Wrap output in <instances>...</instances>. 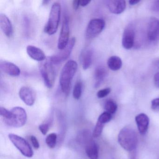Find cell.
I'll use <instances>...</instances> for the list:
<instances>
[{
  "label": "cell",
  "mask_w": 159,
  "mask_h": 159,
  "mask_svg": "<svg viewBox=\"0 0 159 159\" xmlns=\"http://www.w3.org/2000/svg\"><path fill=\"white\" fill-rule=\"evenodd\" d=\"M78 69V64L74 60L68 61L62 69L59 79L61 91L66 95L70 93L71 83Z\"/></svg>",
  "instance_id": "cell-1"
},
{
  "label": "cell",
  "mask_w": 159,
  "mask_h": 159,
  "mask_svg": "<svg viewBox=\"0 0 159 159\" xmlns=\"http://www.w3.org/2000/svg\"><path fill=\"white\" fill-rule=\"evenodd\" d=\"M118 141L124 149L131 151L136 147L137 136L134 129L125 127L120 131L118 135Z\"/></svg>",
  "instance_id": "cell-2"
},
{
  "label": "cell",
  "mask_w": 159,
  "mask_h": 159,
  "mask_svg": "<svg viewBox=\"0 0 159 159\" xmlns=\"http://www.w3.org/2000/svg\"><path fill=\"white\" fill-rule=\"evenodd\" d=\"M61 6L60 3L55 2L52 5L49 19L44 28V31L49 35H52L57 31L60 22Z\"/></svg>",
  "instance_id": "cell-3"
},
{
  "label": "cell",
  "mask_w": 159,
  "mask_h": 159,
  "mask_svg": "<svg viewBox=\"0 0 159 159\" xmlns=\"http://www.w3.org/2000/svg\"><path fill=\"white\" fill-rule=\"evenodd\" d=\"M54 66L50 57L41 62L39 64L40 71L44 84L49 89L53 87L55 82L56 71Z\"/></svg>",
  "instance_id": "cell-4"
},
{
  "label": "cell",
  "mask_w": 159,
  "mask_h": 159,
  "mask_svg": "<svg viewBox=\"0 0 159 159\" xmlns=\"http://www.w3.org/2000/svg\"><path fill=\"white\" fill-rule=\"evenodd\" d=\"M9 138L14 145L20 151L22 154L28 158L33 156V150L26 140L15 134H9Z\"/></svg>",
  "instance_id": "cell-5"
},
{
  "label": "cell",
  "mask_w": 159,
  "mask_h": 159,
  "mask_svg": "<svg viewBox=\"0 0 159 159\" xmlns=\"http://www.w3.org/2000/svg\"><path fill=\"white\" fill-rule=\"evenodd\" d=\"M13 113V117L10 120L5 121L8 125L12 127H22L25 124L27 119L26 112L23 108L17 107H14L11 110Z\"/></svg>",
  "instance_id": "cell-6"
},
{
  "label": "cell",
  "mask_w": 159,
  "mask_h": 159,
  "mask_svg": "<svg viewBox=\"0 0 159 159\" xmlns=\"http://www.w3.org/2000/svg\"><path fill=\"white\" fill-rule=\"evenodd\" d=\"M105 25L106 23L103 19L94 18L91 20L86 28L85 32L86 39L91 40L98 36L103 31Z\"/></svg>",
  "instance_id": "cell-7"
},
{
  "label": "cell",
  "mask_w": 159,
  "mask_h": 159,
  "mask_svg": "<svg viewBox=\"0 0 159 159\" xmlns=\"http://www.w3.org/2000/svg\"><path fill=\"white\" fill-rule=\"evenodd\" d=\"M75 43L76 39L74 37H72L70 39L65 49L60 50V52L50 57V59L53 64L54 65H58L68 59L72 52L73 47L75 46Z\"/></svg>",
  "instance_id": "cell-8"
},
{
  "label": "cell",
  "mask_w": 159,
  "mask_h": 159,
  "mask_svg": "<svg viewBox=\"0 0 159 159\" xmlns=\"http://www.w3.org/2000/svg\"><path fill=\"white\" fill-rule=\"evenodd\" d=\"M69 18L66 16H64L63 24L58 39L57 47L60 50L65 49L69 42Z\"/></svg>",
  "instance_id": "cell-9"
},
{
  "label": "cell",
  "mask_w": 159,
  "mask_h": 159,
  "mask_svg": "<svg viewBox=\"0 0 159 159\" xmlns=\"http://www.w3.org/2000/svg\"><path fill=\"white\" fill-rule=\"evenodd\" d=\"M19 95L21 100L28 106H32L36 99V93L29 86H23L19 90Z\"/></svg>",
  "instance_id": "cell-10"
},
{
  "label": "cell",
  "mask_w": 159,
  "mask_h": 159,
  "mask_svg": "<svg viewBox=\"0 0 159 159\" xmlns=\"http://www.w3.org/2000/svg\"><path fill=\"white\" fill-rule=\"evenodd\" d=\"M148 37L151 41H155L159 38V20L155 17L150 19L148 28Z\"/></svg>",
  "instance_id": "cell-11"
},
{
  "label": "cell",
  "mask_w": 159,
  "mask_h": 159,
  "mask_svg": "<svg viewBox=\"0 0 159 159\" xmlns=\"http://www.w3.org/2000/svg\"><path fill=\"white\" fill-rule=\"evenodd\" d=\"M0 69L4 73L12 77H17L21 74L20 68L15 64L9 61H0Z\"/></svg>",
  "instance_id": "cell-12"
},
{
  "label": "cell",
  "mask_w": 159,
  "mask_h": 159,
  "mask_svg": "<svg viewBox=\"0 0 159 159\" xmlns=\"http://www.w3.org/2000/svg\"><path fill=\"white\" fill-rule=\"evenodd\" d=\"M110 11L114 14H120L125 10L126 3L123 0H110L107 1Z\"/></svg>",
  "instance_id": "cell-13"
},
{
  "label": "cell",
  "mask_w": 159,
  "mask_h": 159,
  "mask_svg": "<svg viewBox=\"0 0 159 159\" xmlns=\"http://www.w3.org/2000/svg\"><path fill=\"white\" fill-rule=\"evenodd\" d=\"M135 32L130 28L126 29L124 31L122 44L125 49L129 50L131 49L134 43Z\"/></svg>",
  "instance_id": "cell-14"
},
{
  "label": "cell",
  "mask_w": 159,
  "mask_h": 159,
  "mask_svg": "<svg viewBox=\"0 0 159 159\" xmlns=\"http://www.w3.org/2000/svg\"><path fill=\"white\" fill-rule=\"evenodd\" d=\"M0 27L7 37H11L13 33L12 25L9 17L4 14H0Z\"/></svg>",
  "instance_id": "cell-15"
},
{
  "label": "cell",
  "mask_w": 159,
  "mask_h": 159,
  "mask_svg": "<svg viewBox=\"0 0 159 159\" xmlns=\"http://www.w3.org/2000/svg\"><path fill=\"white\" fill-rule=\"evenodd\" d=\"M27 53L33 60L42 62L46 59L44 52L38 47L33 45H28L26 48Z\"/></svg>",
  "instance_id": "cell-16"
},
{
  "label": "cell",
  "mask_w": 159,
  "mask_h": 159,
  "mask_svg": "<svg viewBox=\"0 0 159 159\" xmlns=\"http://www.w3.org/2000/svg\"><path fill=\"white\" fill-rule=\"evenodd\" d=\"M135 121L139 133L142 134H146L149 122L148 116L145 113H140L136 116Z\"/></svg>",
  "instance_id": "cell-17"
},
{
  "label": "cell",
  "mask_w": 159,
  "mask_h": 159,
  "mask_svg": "<svg viewBox=\"0 0 159 159\" xmlns=\"http://www.w3.org/2000/svg\"><path fill=\"white\" fill-rule=\"evenodd\" d=\"M107 71L103 66H98L96 68L94 72L95 88H98L104 81L107 77Z\"/></svg>",
  "instance_id": "cell-18"
},
{
  "label": "cell",
  "mask_w": 159,
  "mask_h": 159,
  "mask_svg": "<svg viewBox=\"0 0 159 159\" xmlns=\"http://www.w3.org/2000/svg\"><path fill=\"white\" fill-rule=\"evenodd\" d=\"M93 52L90 49H85L83 51L80 56V61L83 69L84 70L91 66L93 62Z\"/></svg>",
  "instance_id": "cell-19"
},
{
  "label": "cell",
  "mask_w": 159,
  "mask_h": 159,
  "mask_svg": "<svg viewBox=\"0 0 159 159\" xmlns=\"http://www.w3.org/2000/svg\"><path fill=\"white\" fill-rule=\"evenodd\" d=\"M85 152L90 159H98V148L95 142L90 139L85 143Z\"/></svg>",
  "instance_id": "cell-20"
},
{
  "label": "cell",
  "mask_w": 159,
  "mask_h": 159,
  "mask_svg": "<svg viewBox=\"0 0 159 159\" xmlns=\"http://www.w3.org/2000/svg\"><path fill=\"white\" fill-rule=\"evenodd\" d=\"M109 68L113 71L119 70L122 66V61L119 57L113 56L111 57L107 60Z\"/></svg>",
  "instance_id": "cell-21"
},
{
  "label": "cell",
  "mask_w": 159,
  "mask_h": 159,
  "mask_svg": "<svg viewBox=\"0 0 159 159\" xmlns=\"http://www.w3.org/2000/svg\"><path fill=\"white\" fill-rule=\"evenodd\" d=\"M82 92V83L80 80L76 82L73 90V96L75 99L78 100L80 98Z\"/></svg>",
  "instance_id": "cell-22"
},
{
  "label": "cell",
  "mask_w": 159,
  "mask_h": 159,
  "mask_svg": "<svg viewBox=\"0 0 159 159\" xmlns=\"http://www.w3.org/2000/svg\"><path fill=\"white\" fill-rule=\"evenodd\" d=\"M57 135L55 133H52L47 136L46 138V143L47 146L51 148H53L56 145Z\"/></svg>",
  "instance_id": "cell-23"
},
{
  "label": "cell",
  "mask_w": 159,
  "mask_h": 159,
  "mask_svg": "<svg viewBox=\"0 0 159 159\" xmlns=\"http://www.w3.org/2000/svg\"><path fill=\"white\" fill-rule=\"evenodd\" d=\"M117 104L112 100H109L106 102L105 105V109L107 111L111 114H113L116 112L117 109Z\"/></svg>",
  "instance_id": "cell-24"
},
{
  "label": "cell",
  "mask_w": 159,
  "mask_h": 159,
  "mask_svg": "<svg viewBox=\"0 0 159 159\" xmlns=\"http://www.w3.org/2000/svg\"><path fill=\"white\" fill-rule=\"evenodd\" d=\"M0 114L4 118V121L10 120L13 117V113L12 111L8 110L4 107H0Z\"/></svg>",
  "instance_id": "cell-25"
},
{
  "label": "cell",
  "mask_w": 159,
  "mask_h": 159,
  "mask_svg": "<svg viewBox=\"0 0 159 159\" xmlns=\"http://www.w3.org/2000/svg\"><path fill=\"white\" fill-rule=\"evenodd\" d=\"M111 113H109L107 111L102 113L98 118V121L101 123L104 124L108 122L111 120Z\"/></svg>",
  "instance_id": "cell-26"
},
{
  "label": "cell",
  "mask_w": 159,
  "mask_h": 159,
  "mask_svg": "<svg viewBox=\"0 0 159 159\" xmlns=\"http://www.w3.org/2000/svg\"><path fill=\"white\" fill-rule=\"evenodd\" d=\"M103 127H104V124L97 121L93 133V136L95 138L98 137L102 134V131H103Z\"/></svg>",
  "instance_id": "cell-27"
},
{
  "label": "cell",
  "mask_w": 159,
  "mask_h": 159,
  "mask_svg": "<svg viewBox=\"0 0 159 159\" xmlns=\"http://www.w3.org/2000/svg\"><path fill=\"white\" fill-rule=\"evenodd\" d=\"M111 90L110 88H106L99 90L97 94L98 97L99 98H103L107 96L110 93Z\"/></svg>",
  "instance_id": "cell-28"
},
{
  "label": "cell",
  "mask_w": 159,
  "mask_h": 159,
  "mask_svg": "<svg viewBox=\"0 0 159 159\" xmlns=\"http://www.w3.org/2000/svg\"><path fill=\"white\" fill-rule=\"evenodd\" d=\"M150 8L152 11L159 12V0L152 2Z\"/></svg>",
  "instance_id": "cell-29"
},
{
  "label": "cell",
  "mask_w": 159,
  "mask_h": 159,
  "mask_svg": "<svg viewBox=\"0 0 159 159\" xmlns=\"http://www.w3.org/2000/svg\"><path fill=\"white\" fill-rule=\"evenodd\" d=\"M39 129L43 135H46L49 130V125L48 123H44L40 125Z\"/></svg>",
  "instance_id": "cell-30"
},
{
  "label": "cell",
  "mask_w": 159,
  "mask_h": 159,
  "mask_svg": "<svg viewBox=\"0 0 159 159\" xmlns=\"http://www.w3.org/2000/svg\"><path fill=\"white\" fill-rule=\"evenodd\" d=\"M151 108L153 110L159 111V98H155L152 100Z\"/></svg>",
  "instance_id": "cell-31"
},
{
  "label": "cell",
  "mask_w": 159,
  "mask_h": 159,
  "mask_svg": "<svg viewBox=\"0 0 159 159\" xmlns=\"http://www.w3.org/2000/svg\"><path fill=\"white\" fill-rule=\"evenodd\" d=\"M30 140H31V143H32L34 148L38 149L39 148V141H38V139L36 137L34 136H31Z\"/></svg>",
  "instance_id": "cell-32"
},
{
  "label": "cell",
  "mask_w": 159,
  "mask_h": 159,
  "mask_svg": "<svg viewBox=\"0 0 159 159\" xmlns=\"http://www.w3.org/2000/svg\"><path fill=\"white\" fill-rule=\"evenodd\" d=\"M154 84L156 88H159V71L154 75L153 77Z\"/></svg>",
  "instance_id": "cell-33"
},
{
  "label": "cell",
  "mask_w": 159,
  "mask_h": 159,
  "mask_svg": "<svg viewBox=\"0 0 159 159\" xmlns=\"http://www.w3.org/2000/svg\"><path fill=\"white\" fill-rule=\"evenodd\" d=\"M73 9L74 10H77L79 9L80 6V0H74L72 3Z\"/></svg>",
  "instance_id": "cell-34"
},
{
  "label": "cell",
  "mask_w": 159,
  "mask_h": 159,
  "mask_svg": "<svg viewBox=\"0 0 159 159\" xmlns=\"http://www.w3.org/2000/svg\"><path fill=\"white\" fill-rule=\"evenodd\" d=\"M153 67L157 70H159V58H156L153 60L152 63Z\"/></svg>",
  "instance_id": "cell-35"
},
{
  "label": "cell",
  "mask_w": 159,
  "mask_h": 159,
  "mask_svg": "<svg viewBox=\"0 0 159 159\" xmlns=\"http://www.w3.org/2000/svg\"><path fill=\"white\" fill-rule=\"evenodd\" d=\"M91 2L90 1H86V0H81L80 1V6L82 7H85Z\"/></svg>",
  "instance_id": "cell-36"
},
{
  "label": "cell",
  "mask_w": 159,
  "mask_h": 159,
  "mask_svg": "<svg viewBox=\"0 0 159 159\" xmlns=\"http://www.w3.org/2000/svg\"><path fill=\"white\" fill-rule=\"evenodd\" d=\"M140 1H137V0H131L129 2V4L131 5H134L138 4L140 2Z\"/></svg>",
  "instance_id": "cell-37"
},
{
  "label": "cell",
  "mask_w": 159,
  "mask_h": 159,
  "mask_svg": "<svg viewBox=\"0 0 159 159\" xmlns=\"http://www.w3.org/2000/svg\"><path fill=\"white\" fill-rule=\"evenodd\" d=\"M49 1H43V5H46V4H48V2H49Z\"/></svg>",
  "instance_id": "cell-38"
},
{
  "label": "cell",
  "mask_w": 159,
  "mask_h": 159,
  "mask_svg": "<svg viewBox=\"0 0 159 159\" xmlns=\"http://www.w3.org/2000/svg\"><path fill=\"white\" fill-rule=\"evenodd\" d=\"M132 159H134V158H132Z\"/></svg>",
  "instance_id": "cell-39"
}]
</instances>
